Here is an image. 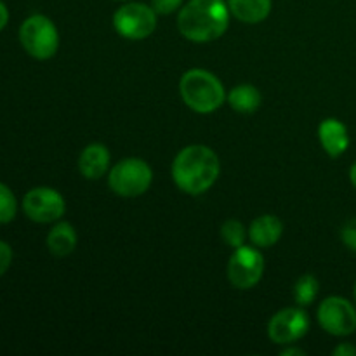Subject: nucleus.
Masks as SVG:
<instances>
[{
	"label": "nucleus",
	"instance_id": "nucleus-15",
	"mask_svg": "<svg viewBox=\"0 0 356 356\" xmlns=\"http://www.w3.org/2000/svg\"><path fill=\"white\" fill-rule=\"evenodd\" d=\"M76 247V232L70 222H58L47 235V249L52 256L65 257Z\"/></svg>",
	"mask_w": 356,
	"mask_h": 356
},
{
	"label": "nucleus",
	"instance_id": "nucleus-6",
	"mask_svg": "<svg viewBox=\"0 0 356 356\" xmlns=\"http://www.w3.org/2000/svg\"><path fill=\"white\" fill-rule=\"evenodd\" d=\"M113 26L120 37L129 40L148 38L156 28V13L141 2H129L118 7L113 16Z\"/></svg>",
	"mask_w": 356,
	"mask_h": 356
},
{
	"label": "nucleus",
	"instance_id": "nucleus-18",
	"mask_svg": "<svg viewBox=\"0 0 356 356\" xmlns=\"http://www.w3.org/2000/svg\"><path fill=\"white\" fill-rule=\"evenodd\" d=\"M221 236L229 247L238 249V247L245 245L247 229L238 219H228V221H225V225L221 226Z\"/></svg>",
	"mask_w": 356,
	"mask_h": 356
},
{
	"label": "nucleus",
	"instance_id": "nucleus-20",
	"mask_svg": "<svg viewBox=\"0 0 356 356\" xmlns=\"http://www.w3.org/2000/svg\"><path fill=\"white\" fill-rule=\"evenodd\" d=\"M341 240H343L348 249L356 252V218L350 219L343 226V229H341Z\"/></svg>",
	"mask_w": 356,
	"mask_h": 356
},
{
	"label": "nucleus",
	"instance_id": "nucleus-24",
	"mask_svg": "<svg viewBox=\"0 0 356 356\" xmlns=\"http://www.w3.org/2000/svg\"><path fill=\"white\" fill-rule=\"evenodd\" d=\"M7 21H9V10H7L6 3L0 0V30H3V28H6Z\"/></svg>",
	"mask_w": 356,
	"mask_h": 356
},
{
	"label": "nucleus",
	"instance_id": "nucleus-5",
	"mask_svg": "<svg viewBox=\"0 0 356 356\" xmlns=\"http://www.w3.org/2000/svg\"><path fill=\"white\" fill-rule=\"evenodd\" d=\"M152 167L141 159H125L115 163L108 176V184L117 195L134 198L146 193L152 186Z\"/></svg>",
	"mask_w": 356,
	"mask_h": 356
},
{
	"label": "nucleus",
	"instance_id": "nucleus-16",
	"mask_svg": "<svg viewBox=\"0 0 356 356\" xmlns=\"http://www.w3.org/2000/svg\"><path fill=\"white\" fill-rule=\"evenodd\" d=\"M229 106L233 108L238 113H254V111L259 110L261 101H263V96H261L259 89L254 86H249V83H243V86L233 87L232 90L226 96Z\"/></svg>",
	"mask_w": 356,
	"mask_h": 356
},
{
	"label": "nucleus",
	"instance_id": "nucleus-19",
	"mask_svg": "<svg viewBox=\"0 0 356 356\" xmlns=\"http://www.w3.org/2000/svg\"><path fill=\"white\" fill-rule=\"evenodd\" d=\"M17 202L9 186L0 183V225H7L16 218Z\"/></svg>",
	"mask_w": 356,
	"mask_h": 356
},
{
	"label": "nucleus",
	"instance_id": "nucleus-2",
	"mask_svg": "<svg viewBox=\"0 0 356 356\" xmlns=\"http://www.w3.org/2000/svg\"><path fill=\"white\" fill-rule=\"evenodd\" d=\"M229 7L225 0H190L177 16V28L191 42H212L225 35L229 24Z\"/></svg>",
	"mask_w": 356,
	"mask_h": 356
},
{
	"label": "nucleus",
	"instance_id": "nucleus-23",
	"mask_svg": "<svg viewBox=\"0 0 356 356\" xmlns=\"http://www.w3.org/2000/svg\"><path fill=\"white\" fill-rule=\"evenodd\" d=\"M334 355L336 356H356V346L350 343H343L334 350Z\"/></svg>",
	"mask_w": 356,
	"mask_h": 356
},
{
	"label": "nucleus",
	"instance_id": "nucleus-3",
	"mask_svg": "<svg viewBox=\"0 0 356 356\" xmlns=\"http://www.w3.org/2000/svg\"><path fill=\"white\" fill-rule=\"evenodd\" d=\"M179 92L186 106L197 113H212L226 99L221 80L200 68L184 73L179 82Z\"/></svg>",
	"mask_w": 356,
	"mask_h": 356
},
{
	"label": "nucleus",
	"instance_id": "nucleus-12",
	"mask_svg": "<svg viewBox=\"0 0 356 356\" xmlns=\"http://www.w3.org/2000/svg\"><path fill=\"white\" fill-rule=\"evenodd\" d=\"M110 149L103 143H90L79 159V170L86 179H99L110 167Z\"/></svg>",
	"mask_w": 356,
	"mask_h": 356
},
{
	"label": "nucleus",
	"instance_id": "nucleus-11",
	"mask_svg": "<svg viewBox=\"0 0 356 356\" xmlns=\"http://www.w3.org/2000/svg\"><path fill=\"white\" fill-rule=\"evenodd\" d=\"M318 139L329 156L337 159L343 155L350 146L346 125L337 118H325L318 127Z\"/></svg>",
	"mask_w": 356,
	"mask_h": 356
},
{
	"label": "nucleus",
	"instance_id": "nucleus-7",
	"mask_svg": "<svg viewBox=\"0 0 356 356\" xmlns=\"http://www.w3.org/2000/svg\"><path fill=\"white\" fill-rule=\"evenodd\" d=\"M264 273V257L254 247L242 245L235 249L228 263L229 284L240 291H247L259 284Z\"/></svg>",
	"mask_w": 356,
	"mask_h": 356
},
{
	"label": "nucleus",
	"instance_id": "nucleus-26",
	"mask_svg": "<svg viewBox=\"0 0 356 356\" xmlns=\"http://www.w3.org/2000/svg\"><path fill=\"white\" fill-rule=\"evenodd\" d=\"M350 179H351V183H353V186L356 188V162L351 165V169H350Z\"/></svg>",
	"mask_w": 356,
	"mask_h": 356
},
{
	"label": "nucleus",
	"instance_id": "nucleus-14",
	"mask_svg": "<svg viewBox=\"0 0 356 356\" xmlns=\"http://www.w3.org/2000/svg\"><path fill=\"white\" fill-rule=\"evenodd\" d=\"M229 13L242 23L256 24L271 13V0H228Z\"/></svg>",
	"mask_w": 356,
	"mask_h": 356
},
{
	"label": "nucleus",
	"instance_id": "nucleus-1",
	"mask_svg": "<svg viewBox=\"0 0 356 356\" xmlns=\"http://www.w3.org/2000/svg\"><path fill=\"white\" fill-rule=\"evenodd\" d=\"M221 172V162L209 146L191 145L181 149L172 163V179L181 191L202 195L211 190Z\"/></svg>",
	"mask_w": 356,
	"mask_h": 356
},
{
	"label": "nucleus",
	"instance_id": "nucleus-25",
	"mask_svg": "<svg viewBox=\"0 0 356 356\" xmlns=\"http://www.w3.org/2000/svg\"><path fill=\"white\" fill-rule=\"evenodd\" d=\"M291 355H299V356H305L306 353L302 350H294V348H289V350L282 351V356H291Z\"/></svg>",
	"mask_w": 356,
	"mask_h": 356
},
{
	"label": "nucleus",
	"instance_id": "nucleus-17",
	"mask_svg": "<svg viewBox=\"0 0 356 356\" xmlns=\"http://www.w3.org/2000/svg\"><path fill=\"white\" fill-rule=\"evenodd\" d=\"M320 284L313 275H302L294 285V299L299 306H309L316 299Z\"/></svg>",
	"mask_w": 356,
	"mask_h": 356
},
{
	"label": "nucleus",
	"instance_id": "nucleus-22",
	"mask_svg": "<svg viewBox=\"0 0 356 356\" xmlns=\"http://www.w3.org/2000/svg\"><path fill=\"white\" fill-rule=\"evenodd\" d=\"M10 263H13V249L9 247V243L0 240V277L9 270Z\"/></svg>",
	"mask_w": 356,
	"mask_h": 356
},
{
	"label": "nucleus",
	"instance_id": "nucleus-10",
	"mask_svg": "<svg viewBox=\"0 0 356 356\" xmlns=\"http://www.w3.org/2000/svg\"><path fill=\"white\" fill-rule=\"evenodd\" d=\"M309 330V318L301 308H285L271 316L268 336L275 344H292Z\"/></svg>",
	"mask_w": 356,
	"mask_h": 356
},
{
	"label": "nucleus",
	"instance_id": "nucleus-13",
	"mask_svg": "<svg viewBox=\"0 0 356 356\" xmlns=\"http://www.w3.org/2000/svg\"><path fill=\"white\" fill-rule=\"evenodd\" d=\"M282 232H284V225L280 219L277 216L264 214L252 221L249 228V238L256 247L268 249L280 240Z\"/></svg>",
	"mask_w": 356,
	"mask_h": 356
},
{
	"label": "nucleus",
	"instance_id": "nucleus-27",
	"mask_svg": "<svg viewBox=\"0 0 356 356\" xmlns=\"http://www.w3.org/2000/svg\"><path fill=\"white\" fill-rule=\"evenodd\" d=\"M355 299H356V284H355Z\"/></svg>",
	"mask_w": 356,
	"mask_h": 356
},
{
	"label": "nucleus",
	"instance_id": "nucleus-8",
	"mask_svg": "<svg viewBox=\"0 0 356 356\" xmlns=\"http://www.w3.org/2000/svg\"><path fill=\"white\" fill-rule=\"evenodd\" d=\"M318 322L327 334L344 337L356 330V309L348 299L332 296L318 306Z\"/></svg>",
	"mask_w": 356,
	"mask_h": 356
},
{
	"label": "nucleus",
	"instance_id": "nucleus-21",
	"mask_svg": "<svg viewBox=\"0 0 356 356\" xmlns=\"http://www.w3.org/2000/svg\"><path fill=\"white\" fill-rule=\"evenodd\" d=\"M181 3H183V0H152V7L155 9V13L162 14V16L176 13Z\"/></svg>",
	"mask_w": 356,
	"mask_h": 356
},
{
	"label": "nucleus",
	"instance_id": "nucleus-9",
	"mask_svg": "<svg viewBox=\"0 0 356 356\" xmlns=\"http://www.w3.org/2000/svg\"><path fill=\"white\" fill-rule=\"evenodd\" d=\"M23 211L35 222H54L63 218L66 204L63 195L54 188L40 186L24 195Z\"/></svg>",
	"mask_w": 356,
	"mask_h": 356
},
{
	"label": "nucleus",
	"instance_id": "nucleus-4",
	"mask_svg": "<svg viewBox=\"0 0 356 356\" xmlns=\"http://www.w3.org/2000/svg\"><path fill=\"white\" fill-rule=\"evenodd\" d=\"M19 40L24 51L35 59L52 58L59 47L58 28L42 14H33L23 21L19 28Z\"/></svg>",
	"mask_w": 356,
	"mask_h": 356
}]
</instances>
